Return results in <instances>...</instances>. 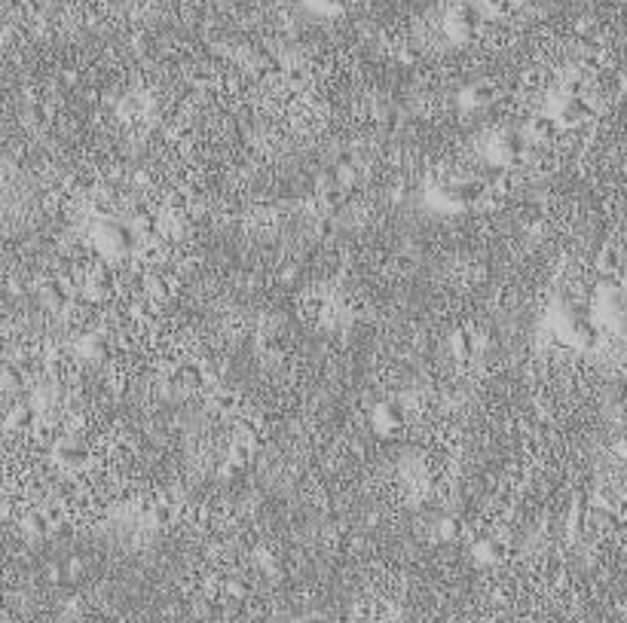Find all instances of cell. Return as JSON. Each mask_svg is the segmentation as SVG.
<instances>
[{
  "label": "cell",
  "instance_id": "cell-12",
  "mask_svg": "<svg viewBox=\"0 0 627 623\" xmlns=\"http://www.w3.org/2000/svg\"><path fill=\"white\" fill-rule=\"evenodd\" d=\"M450 351H453L456 361L474 358V351H477L474 333H472V330H453V333H450Z\"/></svg>",
  "mask_w": 627,
  "mask_h": 623
},
{
  "label": "cell",
  "instance_id": "cell-2",
  "mask_svg": "<svg viewBox=\"0 0 627 623\" xmlns=\"http://www.w3.org/2000/svg\"><path fill=\"white\" fill-rule=\"evenodd\" d=\"M484 28V9L474 4H456L444 18V31L453 43H472Z\"/></svg>",
  "mask_w": 627,
  "mask_h": 623
},
{
  "label": "cell",
  "instance_id": "cell-27",
  "mask_svg": "<svg viewBox=\"0 0 627 623\" xmlns=\"http://www.w3.org/2000/svg\"><path fill=\"white\" fill-rule=\"evenodd\" d=\"M285 77H288V83H291V86H300V83H306V71H303V68H297V64H294V68H288V71H285Z\"/></svg>",
  "mask_w": 627,
  "mask_h": 623
},
{
  "label": "cell",
  "instance_id": "cell-15",
  "mask_svg": "<svg viewBox=\"0 0 627 623\" xmlns=\"http://www.w3.org/2000/svg\"><path fill=\"white\" fill-rule=\"evenodd\" d=\"M43 296H46V303H49V306L61 309V306L71 303V287H64L61 282H49L43 287Z\"/></svg>",
  "mask_w": 627,
  "mask_h": 623
},
{
  "label": "cell",
  "instance_id": "cell-11",
  "mask_svg": "<svg viewBox=\"0 0 627 623\" xmlns=\"http://www.w3.org/2000/svg\"><path fill=\"white\" fill-rule=\"evenodd\" d=\"M169 382L174 388H199L202 382H205V373H202L199 364H181L178 370H172Z\"/></svg>",
  "mask_w": 627,
  "mask_h": 623
},
{
  "label": "cell",
  "instance_id": "cell-5",
  "mask_svg": "<svg viewBox=\"0 0 627 623\" xmlns=\"http://www.w3.org/2000/svg\"><path fill=\"white\" fill-rule=\"evenodd\" d=\"M371 422L376 428V434H398L404 425H407V406H404L401 401H395V397H389V401H380L374 406L371 413Z\"/></svg>",
  "mask_w": 627,
  "mask_h": 623
},
{
  "label": "cell",
  "instance_id": "cell-14",
  "mask_svg": "<svg viewBox=\"0 0 627 623\" xmlns=\"http://www.w3.org/2000/svg\"><path fill=\"white\" fill-rule=\"evenodd\" d=\"M484 16L490 18H511L514 13H518L520 0H484Z\"/></svg>",
  "mask_w": 627,
  "mask_h": 623
},
{
  "label": "cell",
  "instance_id": "cell-17",
  "mask_svg": "<svg viewBox=\"0 0 627 623\" xmlns=\"http://www.w3.org/2000/svg\"><path fill=\"white\" fill-rule=\"evenodd\" d=\"M569 330H573V337L578 342H585V346H594V342H597V327L587 318H573Z\"/></svg>",
  "mask_w": 627,
  "mask_h": 623
},
{
  "label": "cell",
  "instance_id": "cell-1",
  "mask_svg": "<svg viewBox=\"0 0 627 623\" xmlns=\"http://www.w3.org/2000/svg\"><path fill=\"white\" fill-rule=\"evenodd\" d=\"M486 199V183L484 181H444L438 187H431V202L444 211H462V208H474Z\"/></svg>",
  "mask_w": 627,
  "mask_h": 623
},
{
  "label": "cell",
  "instance_id": "cell-6",
  "mask_svg": "<svg viewBox=\"0 0 627 623\" xmlns=\"http://www.w3.org/2000/svg\"><path fill=\"white\" fill-rule=\"evenodd\" d=\"M554 116H557L560 128H575V126H585L587 119L594 116V107L585 101V95H578V98H563V101L557 104Z\"/></svg>",
  "mask_w": 627,
  "mask_h": 623
},
{
  "label": "cell",
  "instance_id": "cell-10",
  "mask_svg": "<svg viewBox=\"0 0 627 623\" xmlns=\"http://www.w3.org/2000/svg\"><path fill=\"white\" fill-rule=\"evenodd\" d=\"M557 135H560V123L554 114H536L530 119V138L536 144H551L557 141Z\"/></svg>",
  "mask_w": 627,
  "mask_h": 623
},
{
  "label": "cell",
  "instance_id": "cell-19",
  "mask_svg": "<svg viewBox=\"0 0 627 623\" xmlns=\"http://www.w3.org/2000/svg\"><path fill=\"white\" fill-rule=\"evenodd\" d=\"M261 346H263V351L266 355H282L285 349H288V339L282 337V333H275V330H270V333H263V339H261Z\"/></svg>",
  "mask_w": 627,
  "mask_h": 623
},
{
  "label": "cell",
  "instance_id": "cell-20",
  "mask_svg": "<svg viewBox=\"0 0 627 623\" xmlns=\"http://www.w3.org/2000/svg\"><path fill=\"white\" fill-rule=\"evenodd\" d=\"M25 526H28V532H31V535H49V532H52L49 514H31V516L25 519Z\"/></svg>",
  "mask_w": 627,
  "mask_h": 623
},
{
  "label": "cell",
  "instance_id": "cell-13",
  "mask_svg": "<svg viewBox=\"0 0 627 623\" xmlns=\"http://www.w3.org/2000/svg\"><path fill=\"white\" fill-rule=\"evenodd\" d=\"M83 355L89 361H104L110 355V339L104 333H89V337L83 339Z\"/></svg>",
  "mask_w": 627,
  "mask_h": 623
},
{
  "label": "cell",
  "instance_id": "cell-16",
  "mask_svg": "<svg viewBox=\"0 0 627 623\" xmlns=\"http://www.w3.org/2000/svg\"><path fill=\"white\" fill-rule=\"evenodd\" d=\"M462 532H465V523L459 516H447V519H441V526H438V538H441V541H459Z\"/></svg>",
  "mask_w": 627,
  "mask_h": 623
},
{
  "label": "cell",
  "instance_id": "cell-26",
  "mask_svg": "<svg viewBox=\"0 0 627 623\" xmlns=\"http://www.w3.org/2000/svg\"><path fill=\"white\" fill-rule=\"evenodd\" d=\"M334 220H330V214H325V217L316 220V226H312V232H316V238H330L334 236Z\"/></svg>",
  "mask_w": 627,
  "mask_h": 623
},
{
  "label": "cell",
  "instance_id": "cell-23",
  "mask_svg": "<svg viewBox=\"0 0 627 623\" xmlns=\"http://www.w3.org/2000/svg\"><path fill=\"white\" fill-rule=\"evenodd\" d=\"M150 516H153V523L156 526H169L172 519H174V507H172V501H160L153 510H150Z\"/></svg>",
  "mask_w": 627,
  "mask_h": 623
},
{
  "label": "cell",
  "instance_id": "cell-8",
  "mask_svg": "<svg viewBox=\"0 0 627 623\" xmlns=\"http://www.w3.org/2000/svg\"><path fill=\"white\" fill-rule=\"evenodd\" d=\"M496 101V86L490 80H477V83H468V86L459 92V104H462V110H484L490 107Z\"/></svg>",
  "mask_w": 627,
  "mask_h": 623
},
{
  "label": "cell",
  "instance_id": "cell-28",
  "mask_svg": "<svg viewBox=\"0 0 627 623\" xmlns=\"http://www.w3.org/2000/svg\"><path fill=\"white\" fill-rule=\"evenodd\" d=\"M291 623H328V617H325V615H318V611H306V615L294 617Z\"/></svg>",
  "mask_w": 627,
  "mask_h": 623
},
{
  "label": "cell",
  "instance_id": "cell-3",
  "mask_svg": "<svg viewBox=\"0 0 627 623\" xmlns=\"http://www.w3.org/2000/svg\"><path fill=\"white\" fill-rule=\"evenodd\" d=\"M530 144L523 132H514V128H505L490 141V156L499 169H518V165L527 159Z\"/></svg>",
  "mask_w": 627,
  "mask_h": 623
},
{
  "label": "cell",
  "instance_id": "cell-9",
  "mask_svg": "<svg viewBox=\"0 0 627 623\" xmlns=\"http://www.w3.org/2000/svg\"><path fill=\"white\" fill-rule=\"evenodd\" d=\"M55 461L61 468H83L89 461V446L77 440V437H64V440L55 446Z\"/></svg>",
  "mask_w": 627,
  "mask_h": 623
},
{
  "label": "cell",
  "instance_id": "cell-18",
  "mask_svg": "<svg viewBox=\"0 0 627 623\" xmlns=\"http://www.w3.org/2000/svg\"><path fill=\"white\" fill-rule=\"evenodd\" d=\"M211 404L217 406V413H236V410H239V394L229 392V388H220Z\"/></svg>",
  "mask_w": 627,
  "mask_h": 623
},
{
  "label": "cell",
  "instance_id": "cell-25",
  "mask_svg": "<svg viewBox=\"0 0 627 623\" xmlns=\"http://www.w3.org/2000/svg\"><path fill=\"white\" fill-rule=\"evenodd\" d=\"M0 385L4 388H18L22 385V373H18V367H0Z\"/></svg>",
  "mask_w": 627,
  "mask_h": 623
},
{
  "label": "cell",
  "instance_id": "cell-22",
  "mask_svg": "<svg viewBox=\"0 0 627 623\" xmlns=\"http://www.w3.org/2000/svg\"><path fill=\"white\" fill-rule=\"evenodd\" d=\"M9 425L13 428H31L34 425V410L31 406H16V410L9 413Z\"/></svg>",
  "mask_w": 627,
  "mask_h": 623
},
{
  "label": "cell",
  "instance_id": "cell-24",
  "mask_svg": "<svg viewBox=\"0 0 627 623\" xmlns=\"http://www.w3.org/2000/svg\"><path fill=\"white\" fill-rule=\"evenodd\" d=\"M560 92H563V98H578L585 92V80L582 77H566L560 80Z\"/></svg>",
  "mask_w": 627,
  "mask_h": 623
},
{
  "label": "cell",
  "instance_id": "cell-21",
  "mask_svg": "<svg viewBox=\"0 0 627 623\" xmlns=\"http://www.w3.org/2000/svg\"><path fill=\"white\" fill-rule=\"evenodd\" d=\"M309 4H312V9H318V13L337 16V13H343V9H349L352 0H309Z\"/></svg>",
  "mask_w": 627,
  "mask_h": 623
},
{
  "label": "cell",
  "instance_id": "cell-7",
  "mask_svg": "<svg viewBox=\"0 0 627 623\" xmlns=\"http://www.w3.org/2000/svg\"><path fill=\"white\" fill-rule=\"evenodd\" d=\"M474 560L481 562V565H499V562H505L511 556V544L505 541L502 535H486V538H481V541L474 544Z\"/></svg>",
  "mask_w": 627,
  "mask_h": 623
},
{
  "label": "cell",
  "instance_id": "cell-4",
  "mask_svg": "<svg viewBox=\"0 0 627 623\" xmlns=\"http://www.w3.org/2000/svg\"><path fill=\"white\" fill-rule=\"evenodd\" d=\"M98 236H101L98 238L101 248L110 250V254H129V250H135L138 245H141V236L135 232V226H129V223H117V220L104 223Z\"/></svg>",
  "mask_w": 627,
  "mask_h": 623
}]
</instances>
